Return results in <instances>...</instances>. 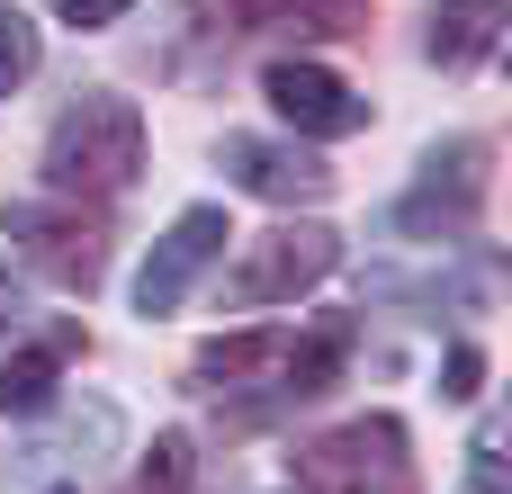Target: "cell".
Wrapping results in <instances>:
<instances>
[{
	"label": "cell",
	"instance_id": "44dd1931",
	"mask_svg": "<svg viewBox=\"0 0 512 494\" xmlns=\"http://www.w3.org/2000/svg\"><path fill=\"white\" fill-rule=\"evenodd\" d=\"M54 494H72V486H54Z\"/></svg>",
	"mask_w": 512,
	"mask_h": 494
},
{
	"label": "cell",
	"instance_id": "8fae6325",
	"mask_svg": "<svg viewBox=\"0 0 512 494\" xmlns=\"http://www.w3.org/2000/svg\"><path fill=\"white\" fill-rule=\"evenodd\" d=\"M342 351H351V324H324V333L288 342V369H279V405H297V396H324V387L342 378Z\"/></svg>",
	"mask_w": 512,
	"mask_h": 494
},
{
	"label": "cell",
	"instance_id": "5b68a950",
	"mask_svg": "<svg viewBox=\"0 0 512 494\" xmlns=\"http://www.w3.org/2000/svg\"><path fill=\"white\" fill-rule=\"evenodd\" d=\"M333 261H342V234H324V225H279V234H261L252 261L225 279V297H234V306H288V297H306L315 279H333Z\"/></svg>",
	"mask_w": 512,
	"mask_h": 494
},
{
	"label": "cell",
	"instance_id": "30bf717a",
	"mask_svg": "<svg viewBox=\"0 0 512 494\" xmlns=\"http://www.w3.org/2000/svg\"><path fill=\"white\" fill-rule=\"evenodd\" d=\"M423 45H432V63H450V72L486 63V54L504 45V0H441L432 27H423Z\"/></svg>",
	"mask_w": 512,
	"mask_h": 494
},
{
	"label": "cell",
	"instance_id": "52a82bcc",
	"mask_svg": "<svg viewBox=\"0 0 512 494\" xmlns=\"http://www.w3.org/2000/svg\"><path fill=\"white\" fill-rule=\"evenodd\" d=\"M261 90H270V108L288 117L297 144H333V135H360V126H369V99H360L351 81H333L324 63H270Z\"/></svg>",
	"mask_w": 512,
	"mask_h": 494
},
{
	"label": "cell",
	"instance_id": "8992f818",
	"mask_svg": "<svg viewBox=\"0 0 512 494\" xmlns=\"http://www.w3.org/2000/svg\"><path fill=\"white\" fill-rule=\"evenodd\" d=\"M225 207H180L171 216V234L153 243V261H144V279H135V315L144 324H162V315H180V297L207 279V261L225 252Z\"/></svg>",
	"mask_w": 512,
	"mask_h": 494
},
{
	"label": "cell",
	"instance_id": "ffe728a7",
	"mask_svg": "<svg viewBox=\"0 0 512 494\" xmlns=\"http://www.w3.org/2000/svg\"><path fill=\"white\" fill-rule=\"evenodd\" d=\"M18 324V288H9V270H0V333Z\"/></svg>",
	"mask_w": 512,
	"mask_h": 494
},
{
	"label": "cell",
	"instance_id": "ba28073f",
	"mask_svg": "<svg viewBox=\"0 0 512 494\" xmlns=\"http://www.w3.org/2000/svg\"><path fill=\"white\" fill-rule=\"evenodd\" d=\"M225 180L234 189H252V198H270V207H315V198H333V162L324 153H306V144H270V135H225Z\"/></svg>",
	"mask_w": 512,
	"mask_h": 494
},
{
	"label": "cell",
	"instance_id": "7c38bea8",
	"mask_svg": "<svg viewBox=\"0 0 512 494\" xmlns=\"http://www.w3.org/2000/svg\"><path fill=\"white\" fill-rule=\"evenodd\" d=\"M54 351H9V369H0V414H45L54 405Z\"/></svg>",
	"mask_w": 512,
	"mask_h": 494
},
{
	"label": "cell",
	"instance_id": "9a60e30c",
	"mask_svg": "<svg viewBox=\"0 0 512 494\" xmlns=\"http://www.w3.org/2000/svg\"><path fill=\"white\" fill-rule=\"evenodd\" d=\"M459 494H512V477H504V441H495V432L468 450V486H459Z\"/></svg>",
	"mask_w": 512,
	"mask_h": 494
},
{
	"label": "cell",
	"instance_id": "2e32d148",
	"mask_svg": "<svg viewBox=\"0 0 512 494\" xmlns=\"http://www.w3.org/2000/svg\"><path fill=\"white\" fill-rule=\"evenodd\" d=\"M477 387H486V351H477V342H459V351H450V369H441V396H459V405H468Z\"/></svg>",
	"mask_w": 512,
	"mask_h": 494
},
{
	"label": "cell",
	"instance_id": "7a4b0ae2",
	"mask_svg": "<svg viewBox=\"0 0 512 494\" xmlns=\"http://www.w3.org/2000/svg\"><path fill=\"white\" fill-rule=\"evenodd\" d=\"M486 180H495V144H486V135H450L441 153H423V180L387 207V234H405V243H450V234H468L477 207H486Z\"/></svg>",
	"mask_w": 512,
	"mask_h": 494
},
{
	"label": "cell",
	"instance_id": "9c48e42d",
	"mask_svg": "<svg viewBox=\"0 0 512 494\" xmlns=\"http://www.w3.org/2000/svg\"><path fill=\"white\" fill-rule=\"evenodd\" d=\"M288 342H297V333H279V324H252V333H216V342L189 360V387H198V396H234V387H261V378H270V396H279Z\"/></svg>",
	"mask_w": 512,
	"mask_h": 494
},
{
	"label": "cell",
	"instance_id": "277c9868",
	"mask_svg": "<svg viewBox=\"0 0 512 494\" xmlns=\"http://www.w3.org/2000/svg\"><path fill=\"white\" fill-rule=\"evenodd\" d=\"M0 234L54 279V288H72V297H90L99 288V270H108V225L90 216V207H54V198H18L9 216H0Z\"/></svg>",
	"mask_w": 512,
	"mask_h": 494
},
{
	"label": "cell",
	"instance_id": "6da1fadb",
	"mask_svg": "<svg viewBox=\"0 0 512 494\" xmlns=\"http://www.w3.org/2000/svg\"><path fill=\"white\" fill-rule=\"evenodd\" d=\"M135 171H144V117H135V99L90 90V99H72V108L54 117V135H45V180H54L63 198H117Z\"/></svg>",
	"mask_w": 512,
	"mask_h": 494
},
{
	"label": "cell",
	"instance_id": "5bb4252c",
	"mask_svg": "<svg viewBox=\"0 0 512 494\" xmlns=\"http://www.w3.org/2000/svg\"><path fill=\"white\" fill-rule=\"evenodd\" d=\"M27 72H36V27H27L18 9H0V99H9Z\"/></svg>",
	"mask_w": 512,
	"mask_h": 494
},
{
	"label": "cell",
	"instance_id": "3957f363",
	"mask_svg": "<svg viewBox=\"0 0 512 494\" xmlns=\"http://www.w3.org/2000/svg\"><path fill=\"white\" fill-rule=\"evenodd\" d=\"M306 494H414V459H405V423L396 414H360L324 441L297 450Z\"/></svg>",
	"mask_w": 512,
	"mask_h": 494
},
{
	"label": "cell",
	"instance_id": "4fadbf2b",
	"mask_svg": "<svg viewBox=\"0 0 512 494\" xmlns=\"http://www.w3.org/2000/svg\"><path fill=\"white\" fill-rule=\"evenodd\" d=\"M189 468H198L189 432H162V441H153V459L135 468V494H189Z\"/></svg>",
	"mask_w": 512,
	"mask_h": 494
},
{
	"label": "cell",
	"instance_id": "e0dca14e",
	"mask_svg": "<svg viewBox=\"0 0 512 494\" xmlns=\"http://www.w3.org/2000/svg\"><path fill=\"white\" fill-rule=\"evenodd\" d=\"M306 27L315 36H351L360 27V0H306Z\"/></svg>",
	"mask_w": 512,
	"mask_h": 494
},
{
	"label": "cell",
	"instance_id": "d6986e66",
	"mask_svg": "<svg viewBox=\"0 0 512 494\" xmlns=\"http://www.w3.org/2000/svg\"><path fill=\"white\" fill-rule=\"evenodd\" d=\"M225 9H234V27H270V18H279L288 0H225Z\"/></svg>",
	"mask_w": 512,
	"mask_h": 494
},
{
	"label": "cell",
	"instance_id": "ac0fdd59",
	"mask_svg": "<svg viewBox=\"0 0 512 494\" xmlns=\"http://www.w3.org/2000/svg\"><path fill=\"white\" fill-rule=\"evenodd\" d=\"M135 0H54V18L63 27H108V18H126Z\"/></svg>",
	"mask_w": 512,
	"mask_h": 494
}]
</instances>
